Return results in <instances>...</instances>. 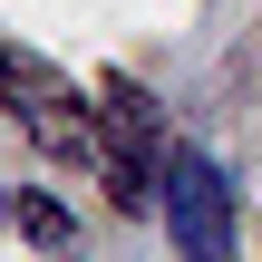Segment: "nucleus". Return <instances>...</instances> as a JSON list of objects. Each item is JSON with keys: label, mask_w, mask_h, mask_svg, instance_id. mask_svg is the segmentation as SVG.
<instances>
[{"label": "nucleus", "mask_w": 262, "mask_h": 262, "mask_svg": "<svg viewBox=\"0 0 262 262\" xmlns=\"http://www.w3.org/2000/svg\"><path fill=\"white\" fill-rule=\"evenodd\" d=\"M165 214H175V243L194 262L233 253V194H224V165H214L204 146H175V156H165Z\"/></svg>", "instance_id": "obj_1"}, {"label": "nucleus", "mask_w": 262, "mask_h": 262, "mask_svg": "<svg viewBox=\"0 0 262 262\" xmlns=\"http://www.w3.org/2000/svg\"><path fill=\"white\" fill-rule=\"evenodd\" d=\"M0 88H10V107L29 117V136H39V146H58V156H97V117L78 107V88H68L58 68H39V58H19V49H0Z\"/></svg>", "instance_id": "obj_2"}, {"label": "nucleus", "mask_w": 262, "mask_h": 262, "mask_svg": "<svg viewBox=\"0 0 262 262\" xmlns=\"http://www.w3.org/2000/svg\"><path fill=\"white\" fill-rule=\"evenodd\" d=\"M10 214H19V233H29V243H49V253H58V243L78 233V224H68V204H49V194H19Z\"/></svg>", "instance_id": "obj_3"}]
</instances>
